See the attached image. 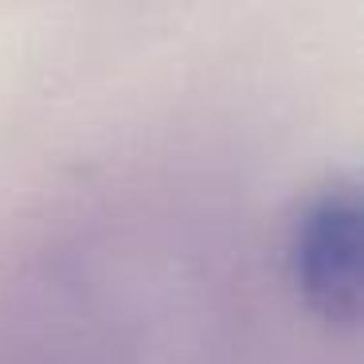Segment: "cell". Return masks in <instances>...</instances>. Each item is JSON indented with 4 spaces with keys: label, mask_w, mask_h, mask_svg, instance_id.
<instances>
[{
    "label": "cell",
    "mask_w": 364,
    "mask_h": 364,
    "mask_svg": "<svg viewBox=\"0 0 364 364\" xmlns=\"http://www.w3.org/2000/svg\"><path fill=\"white\" fill-rule=\"evenodd\" d=\"M360 192L353 181H325L290 223V282L309 314L353 325L360 314Z\"/></svg>",
    "instance_id": "cell-1"
}]
</instances>
